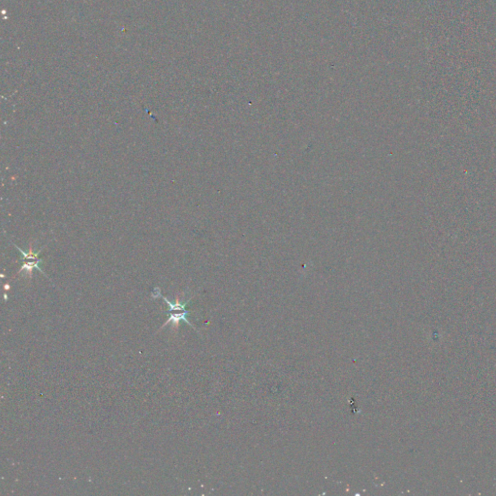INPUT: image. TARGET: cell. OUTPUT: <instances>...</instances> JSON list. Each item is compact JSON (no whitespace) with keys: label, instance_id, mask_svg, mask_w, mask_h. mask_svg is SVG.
<instances>
[{"label":"cell","instance_id":"6da1fadb","mask_svg":"<svg viewBox=\"0 0 496 496\" xmlns=\"http://www.w3.org/2000/svg\"><path fill=\"white\" fill-rule=\"evenodd\" d=\"M161 298L164 300V301L167 302L168 304V320L167 322L162 326L161 329L165 328L168 324H173L174 326H177V324H179L180 321H184L185 323H187L191 328H194V326L191 325V323L187 320V317L188 315L190 314V312L187 310V306L190 302V300H188L187 301H183V302H180L178 301V299H177L176 302H172V301H169L168 299H166L165 297L161 296ZM195 329V328H194Z\"/></svg>","mask_w":496,"mask_h":496},{"label":"cell","instance_id":"7a4b0ae2","mask_svg":"<svg viewBox=\"0 0 496 496\" xmlns=\"http://www.w3.org/2000/svg\"><path fill=\"white\" fill-rule=\"evenodd\" d=\"M14 246H15L16 248H18V251H19V253H20V262H21V261H38V260H40V259H39V256L42 254V251H43V249H44V248H42L40 251H38V252L34 253V252L32 251V247H30V248H29V251H28V252H25V251L21 250L20 248L17 247L16 245H14Z\"/></svg>","mask_w":496,"mask_h":496}]
</instances>
